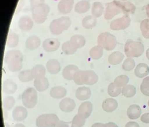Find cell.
<instances>
[{
	"label": "cell",
	"mask_w": 149,
	"mask_h": 127,
	"mask_svg": "<svg viewBox=\"0 0 149 127\" xmlns=\"http://www.w3.org/2000/svg\"><path fill=\"white\" fill-rule=\"evenodd\" d=\"M5 62L8 68L13 72H19L22 67V55L20 51L11 50L6 53Z\"/></svg>",
	"instance_id": "6da1fadb"
},
{
	"label": "cell",
	"mask_w": 149,
	"mask_h": 127,
	"mask_svg": "<svg viewBox=\"0 0 149 127\" xmlns=\"http://www.w3.org/2000/svg\"><path fill=\"white\" fill-rule=\"evenodd\" d=\"M98 76L92 71H79L76 72L74 76L75 83L77 85H93L98 81Z\"/></svg>",
	"instance_id": "7a4b0ae2"
},
{
	"label": "cell",
	"mask_w": 149,
	"mask_h": 127,
	"mask_svg": "<svg viewBox=\"0 0 149 127\" xmlns=\"http://www.w3.org/2000/svg\"><path fill=\"white\" fill-rule=\"evenodd\" d=\"M71 24L70 19L67 17H62L53 20L49 26L51 32L53 35H59L69 29Z\"/></svg>",
	"instance_id": "3957f363"
},
{
	"label": "cell",
	"mask_w": 149,
	"mask_h": 127,
	"mask_svg": "<svg viewBox=\"0 0 149 127\" xmlns=\"http://www.w3.org/2000/svg\"><path fill=\"white\" fill-rule=\"evenodd\" d=\"M144 49L143 45L140 42L129 39L125 45V52L128 57H139L143 53Z\"/></svg>",
	"instance_id": "277c9868"
},
{
	"label": "cell",
	"mask_w": 149,
	"mask_h": 127,
	"mask_svg": "<svg viewBox=\"0 0 149 127\" xmlns=\"http://www.w3.org/2000/svg\"><path fill=\"white\" fill-rule=\"evenodd\" d=\"M32 17L35 22L42 23L47 18L50 11L49 6L45 3L40 4L31 9Z\"/></svg>",
	"instance_id": "5b68a950"
},
{
	"label": "cell",
	"mask_w": 149,
	"mask_h": 127,
	"mask_svg": "<svg viewBox=\"0 0 149 127\" xmlns=\"http://www.w3.org/2000/svg\"><path fill=\"white\" fill-rule=\"evenodd\" d=\"M37 93L33 88H28L23 92L22 95L23 105L28 109L33 108L37 102Z\"/></svg>",
	"instance_id": "8992f818"
},
{
	"label": "cell",
	"mask_w": 149,
	"mask_h": 127,
	"mask_svg": "<svg viewBox=\"0 0 149 127\" xmlns=\"http://www.w3.org/2000/svg\"><path fill=\"white\" fill-rule=\"evenodd\" d=\"M98 43L107 51H112L115 48L117 41L115 36L109 32H104L99 35Z\"/></svg>",
	"instance_id": "52a82bcc"
},
{
	"label": "cell",
	"mask_w": 149,
	"mask_h": 127,
	"mask_svg": "<svg viewBox=\"0 0 149 127\" xmlns=\"http://www.w3.org/2000/svg\"><path fill=\"white\" fill-rule=\"evenodd\" d=\"M59 118L54 114H46L39 116L36 120L37 127H56Z\"/></svg>",
	"instance_id": "ba28073f"
},
{
	"label": "cell",
	"mask_w": 149,
	"mask_h": 127,
	"mask_svg": "<svg viewBox=\"0 0 149 127\" xmlns=\"http://www.w3.org/2000/svg\"><path fill=\"white\" fill-rule=\"evenodd\" d=\"M122 11L121 1H114L107 4L104 18L107 20H111L115 16L119 15Z\"/></svg>",
	"instance_id": "9c48e42d"
},
{
	"label": "cell",
	"mask_w": 149,
	"mask_h": 127,
	"mask_svg": "<svg viewBox=\"0 0 149 127\" xmlns=\"http://www.w3.org/2000/svg\"><path fill=\"white\" fill-rule=\"evenodd\" d=\"M130 22L131 20L128 15H125L120 18L111 22L110 28L112 30H123L130 26Z\"/></svg>",
	"instance_id": "30bf717a"
},
{
	"label": "cell",
	"mask_w": 149,
	"mask_h": 127,
	"mask_svg": "<svg viewBox=\"0 0 149 127\" xmlns=\"http://www.w3.org/2000/svg\"><path fill=\"white\" fill-rule=\"evenodd\" d=\"M28 112L26 109L22 106H17L12 112L13 119L16 122H22L27 117Z\"/></svg>",
	"instance_id": "8fae6325"
},
{
	"label": "cell",
	"mask_w": 149,
	"mask_h": 127,
	"mask_svg": "<svg viewBox=\"0 0 149 127\" xmlns=\"http://www.w3.org/2000/svg\"><path fill=\"white\" fill-rule=\"evenodd\" d=\"M60 46V41L55 38H48L44 41L43 47L47 52H52L57 51Z\"/></svg>",
	"instance_id": "7c38bea8"
},
{
	"label": "cell",
	"mask_w": 149,
	"mask_h": 127,
	"mask_svg": "<svg viewBox=\"0 0 149 127\" xmlns=\"http://www.w3.org/2000/svg\"><path fill=\"white\" fill-rule=\"evenodd\" d=\"M93 110V105L91 102H85L81 104L78 110V114L86 119L91 116Z\"/></svg>",
	"instance_id": "4fadbf2b"
},
{
	"label": "cell",
	"mask_w": 149,
	"mask_h": 127,
	"mask_svg": "<svg viewBox=\"0 0 149 127\" xmlns=\"http://www.w3.org/2000/svg\"><path fill=\"white\" fill-rule=\"evenodd\" d=\"M74 0H61L58 5L59 12L63 15L69 14L73 9Z\"/></svg>",
	"instance_id": "5bb4252c"
},
{
	"label": "cell",
	"mask_w": 149,
	"mask_h": 127,
	"mask_svg": "<svg viewBox=\"0 0 149 127\" xmlns=\"http://www.w3.org/2000/svg\"><path fill=\"white\" fill-rule=\"evenodd\" d=\"M76 107L74 101L72 98H64L61 101L59 104V107L62 112H70L74 111Z\"/></svg>",
	"instance_id": "9a60e30c"
},
{
	"label": "cell",
	"mask_w": 149,
	"mask_h": 127,
	"mask_svg": "<svg viewBox=\"0 0 149 127\" xmlns=\"http://www.w3.org/2000/svg\"><path fill=\"white\" fill-rule=\"evenodd\" d=\"M34 84L36 90L39 92L45 91L49 86V81L45 76L35 79Z\"/></svg>",
	"instance_id": "2e32d148"
},
{
	"label": "cell",
	"mask_w": 149,
	"mask_h": 127,
	"mask_svg": "<svg viewBox=\"0 0 149 127\" xmlns=\"http://www.w3.org/2000/svg\"><path fill=\"white\" fill-rule=\"evenodd\" d=\"M78 71L79 69L77 66L74 65H68L63 69L62 75L65 79L71 81L74 79L75 74Z\"/></svg>",
	"instance_id": "e0dca14e"
},
{
	"label": "cell",
	"mask_w": 149,
	"mask_h": 127,
	"mask_svg": "<svg viewBox=\"0 0 149 127\" xmlns=\"http://www.w3.org/2000/svg\"><path fill=\"white\" fill-rule=\"evenodd\" d=\"M91 91L89 88L82 86L79 87L76 91V97L80 101H85L91 97Z\"/></svg>",
	"instance_id": "ac0fdd59"
},
{
	"label": "cell",
	"mask_w": 149,
	"mask_h": 127,
	"mask_svg": "<svg viewBox=\"0 0 149 127\" xmlns=\"http://www.w3.org/2000/svg\"><path fill=\"white\" fill-rule=\"evenodd\" d=\"M33 26V21L29 17H22L19 20V27L22 31H28L31 30Z\"/></svg>",
	"instance_id": "d6986e66"
},
{
	"label": "cell",
	"mask_w": 149,
	"mask_h": 127,
	"mask_svg": "<svg viewBox=\"0 0 149 127\" xmlns=\"http://www.w3.org/2000/svg\"><path fill=\"white\" fill-rule=\"evenodd\" d=\"M46 67L49 73L52 75H56L61 71L60 64L56 59L49 60L46 64Z\"/></svg>",
	"instance_id": "ffe728a7"
},
{
	"label": "cell",
	"mask_w": 149,
	"mask_h": 127,
	"mask_svg": "<svg viewBox=\"0 0 149 127\" xmlns=\"http://www.w3.org/2000/svg\"><path fill=\"white\" fill-rule=\"evenodd\" d=\"M118 107V102L113 98H107L104 100L102 107L105 112H111L115 111Z\"/></svg>",
	"instance_id": "44dd1931"
},
{
	"label": "cell",
	"mask_w": 149,
	"mask_h": 127,
	"mask_svg": "<svg viewBox=\"0 0 149 127\" xmlns=\"http://www.w3.org/2000/svg\"><path fill=\"white\" fill-rule=\"evenodd\" d=\"M127 116L131 119H136L140 117L141 114V109L138 105H131L127 110Z\"/></svg>",
	"instance_id": "7402d4cb"
},
{
	"label": "cell",
	"mask_w": 149,
	"mask_h": 127,
	"mask_svg": "<svg viewBox=\"0 0 149 127\" xmlns=\"http://www.w3.org/2000/svg\"><path fill=\"white\" fill-rule=\"evenodd\" d=\"M67 94L65 88L60 86H55L50 90V95L52 97L56 99H61L65 97Z\"/></svg>",
	"instance_id": "603a6c76"
},
{
	"label": "cell",
	"mask_w": 149,
	"mask_h": 127,
	"mask_svg": "<svg viewBox=\"0 0 149 127\" xmlns=\"http://www.w3.org/2000/svg\"><path fill=\"white\" fill-rule=\"evenodd\" d=\"M41 41L39 37L36 36H32L28 37L26 41V46L31 51L37 49L40 45Z\"/></svg>",
	"instance_id": "cb8c5ba5"
},
{
	"label": "cell",
	"mask_w": 149,
	"mask_h": 127,
	"mask_svg": "<svg viewBox=\"0 0 149 127\" xmlns=\"http://www.w3.org/2000/svg\"><path fill=\"white\" fill-rule=\"evenodd\" d=\"M3 90L6 94H13L17 90V85L12 80H6L3 82Z\"/></svg>",
	"instance_id": "d4e9b609"
},
{
	"label": "cell",
	"mask_w": 149,
	"mask_h": 127,
	"mask_svg": "<svg viewBox=\"0 0 149 127\" xmlns=\"http://www.w3.org/2000/svg\"><path fill=\"white\" fill-rule=\"evenodd\" d=\"M149 73V67L145 63H139L135 69V75L139 78H143Z\"/></svg>",
	"instance_id": "484cf974"
},
{
	"label": "cell",
	"mask_w": 149,
	"mask_h": 127,
	"mask_svg": "<svg viewBox=\"0 0 149 127\" xmlns=\"http://www.w3.org/2000/svg\"><path fill=\"white\" fill-rule=\"evenodd\" d=\"M90 8V4L87 1L82 0L79 1L75 6V11L79 14L86 13Z\"/></svg>",
	"instance_id": "4316f807"
},
{
	"label": "cell",
	"mask_w": 149,
	"mask_h": 127,
	"mask_svg": "<svg viewBox=\"0 0 149 127\" xmlns=\"http://www.w3.org/2000/svg\"><path fill=\"white\" fill-rule=\"evenodd\" d=\"M124 58L123 53L120 52H114L109 56V62L111 65H116L122 62Z\"/></svg>",
	"instance_id": "83f0119b"
},
{
	"label": "cell",
	"mask_w": 149,
	"mask_h": 127,
	"mask_svg": "<svg viewBox=\"0 0 149 127\" xmlns=\"http://www.w3.org/2000/svg\"><path fill=\"white\" fill-rule=\"evenodd\" d=\"M70 41L77 49L82 47L86 44L85 39L81 35H74L72 36Z\"/></svg>",
	"instance_id": "f1b7e54d"
},
{
	"label": "cell",
	"mask_w": 149,
	"mask_h": 127,
	"mask_svg": "<svg viewBox=\"0 0 149 127\" xmlns=\"http://www.w3.org/2000/svg\"><path fill=\"white\" fill-rule=\"evenodd\" d=\"M104 10V7L102 3L98 2H94L92 5L91 10L93 16L95 18L100 17L103 14Z\"/></svg>",
	"instance_id": "f546056e"
},
{
	"label": "cell",
	"mask_w": 149,
	"mask_h": 127,
	"mask_svg": "<svg viewBox=\"0 0 149 127\" xmlns=\"http://www.w3.org/2000/svg\"><path fill=\"white\" fill-rule=\"evenodd\" d=\"M19 80L22 82H27L32 81L34 78L32 75L31 70H24L21 71L19 73Z\"/></svg>",
	"instance_id": "4dcf8cb0"
},
{
	"label": "cell",
	"mask_w": 149,
	"mask_h": 127,
	"mask_svg": "<svg viewBox=\"0 0 149 127\" xmlns=\"http://www.w3.org/2000/svg\"><path fill=\"white\" fill-rule=\"evenodd\" d=\"M31 70L34 79L45 76L46 73L45 68L43 65H36L34 66Z\"/></svg>",
	"instance_id": "1f68e13d"
},
{
	"label": "cell",
	"mask_w": 149,
	"mask_h": 127,
	"mask_svg": "<svg viewBox=\"0 0 149 127\" xmlns=\"http://www.w3.org/2000/svg\"><path fill=\"white\" fill-rule=\"evenodd\" d=\"M19 43V37L15 32H10L7 38L6 45L10 48L16 47Z\"/></svg>",
	"instance_id": "d6a6232c"
},
{
	"label": "cell",
	"mask_w": 149,
	"mask_h": 127,
	"mask_svg": "<svg viewBox=\"0 0 149 127\" xmlns=\"http://www.w3.org/2000/svg\"><path fill=\"white\" fill-rule=\"evenodd\" d=\"M82 25L83 27L86 29L93 28L96 25V20L93 16H87L82 20Z\"/></svg>",
	"instance_id": "836d02e7"
},
{
	"label": "cell",
	"mask_w": 149,
	"mask_h": 127,
	"mask_svg": "<svg viewBox=\"0 0 149 127\" xmlns=\"http://www.w3.org/2000/svg\"><path fill=\"white\" fill-rule=\"evenodd\" d=\"M77 48L70 41L65 42L62 46V50L65 54L71 55L77 51Z\"/></svg>",
	"instance_id": "e575fe53"
},
{
	"label": "cell",
	"mask_w": 149,
	"mask_h": 127,
	"mask_svg": "<svg viewBox=\"0 0 149 127\" xmlns=\"http://www.w3.org/2000/svg\"><path fill=\"white\" fill-rule=\"evenodd\" d=\"M121 93L125 97L132 98L136 93V88L132 85H126L122 88Z\"/></svg>",
	"instance_id": "d590c367"
},
{
	"label": "cell",
	"mask_w": 149,
	"mask_h": 127,
	"mask_svg": "<svg viewBox=\"0 0 149 127\" xmlns=\"http://www.w3.org/2000/svg\"><path fill=\"white\" fill-rule=\"evenodd\" d=\"M103 48L100 45L92 48L90 51V56L94 59H99L103 55Z\"/></svg>",
	"instance_id": "8d00e7d4"
},
{
	"label": "cell",
	"mask_w": 149,
	"mask_h": 127,
	"mask_svg": "<svg viewBox=\"0 0 149 127\" xmlns=\"http://www.w3.org/2000/svg\"><path fill=\"white\" fill-rule=\"evenodd\" d=\"M121 7L122 11L126 15L134 14L136 10L135 6L130 2H121Z\"/></svg>",
	"instance_id": "74e56055"
},
{
	"label": "cell",
	"mask_w": 149,
	"mask_h": 127,
	"mask_svg": "<svg viewBox=\"0 0 149 127\" xmlns=\"http://www.w3.org/2000/svg\"><path fill=\"white\" fill-rule=\"evenodd\" d=\"M108 92L112 97H116L122 92V88L116 86L114 83H111L108 87Z\"/></svg>",
	"instance_id": "f35d334b"
},
{
	"label": "cell",
	"mask_w": 149,
	"mask_h": 127,
	"mask_svg": "<svg viewBox=\"0 0 149 127\" xmlns=\"http://www.w3.org/2000/svg\"><path fill=\"white\" fill-rule=\"evenodd\" d=\"M140 29L142 35L145 38L149 39V20L146 19L141 22Z\"/></svg>",
	"instance_id": "ab89813d"
},
{
	"label": "cell",
	"mask_w": 149,
	"mask_h": 127,
	"mask_svg": "<svg viewBox=\"0 0 149 127\" xmlns=\"http://www.w3.org/2000/svg\"><path fill=\"white\" fill-rule=\"evenodd\" d=\"M85 122L86 119L79 114H77L72 120V125L71 127H83L85 124Z\"/></svg>",
	"instance_id": "60d3db41"
},
{
	"label": "cell",
	"mask_w": 149,
	"mask_h": 127,
	"mask_svg": "<svg viewBox=\"0 0 149 127\" xmlns=\"http://www.w3.org/2000/svg\"><path fill=\"white\" fill-rule=\"evenodd\" d=\"M15 103V98L12 96H7L3 100V105L5 109L7 111H10L13 108Z\"/></svg>",
	"instance_id": "b9f144b4"
},
{
	"label": "cell",
	"mask_w": 149,
	"mask_h": 127,
	"mask_svg": "<svg viewBox=\"0 0 149 127\" xmlns=\"http://www.w3.org/2000/svg\"><path fill=\"white\" fill-rule=\"evenodd\" d=\"M129 78L127 76L125 75L119 76L116 78L114 81L116 86L119 87H122L126 86V84L129 82Z\"/></svg>",
	"instance_id": "7bdbcfd3"
},
{
	"label": "cell",
	"mask_w": 149,
	"mask_h": 127,
	"mask_svg": "<svg viewBox=\"0 0 149 127\" xmlns=\"http://www.w3.org/2000/svg\"><path fill=\"white\" fill-rule=\"evenodd\" d=\"M140 89L144 95L149 96V76L144 79L141 85Z\"/></svg>",
	"instance_id": "ee69618b"
},
{
	"label": "cell",
	"mask_w": 149,
	"mask_h": 127,
	"mask_svg": "<svg viewBox=\"0 0 149 127\" xmlns=\"http://www.w3.org/2000/svg\"><path fill=\"white\" fill-rule=\"evenodd\" d=\"M135 66L134 60L131 58H128L125 59L124 62L122 67L125 71H130L133 70Z\"/></svg>",
	"instance_id": "f6af8a7d"
},
{
	"label": "cell",
	"mask_w": 149,
	"mask_h": 127,
	"mask_svg": "<svg viewBox=\"0 0 149 127\" xmlns=\"http://www.w3.org/2000/svg\"><path fill=\"white\" fill-rule=\"evenodd\" d=\"M45 0H30L31 8V9L36 6L42 3H44Z\"/></svg>",
	"instance_id": "bcb514c9"
},
{
	"label": "cell",
	"mask_w": 149,
	"mask_h": 127,
	"mask_svg": "<svg viewBox=\"0 0 149 127\" xmlns=\"http://www.w3.org/2000/svg\"><path fill=\"white\" fill-rule=\"evenodd\" d=\"M141 120L145 123H149V113L143 114L141 118Z\"/></svg>",
	"instance_id": "7dc6e473"
},
{
	"label": "cell",
	"mask_w": 149,
	"mask_h": 127,
	"mask_svg": "<svg viewBox=\"0 0 149 127\" xmlns=\"http://www.w3.org/2000/svg\"><path fill=\"white\" fill-rule=\"evenodd\" d=\"M56 127H70V126L67 123L59 120Z\"/></svg>",
	"instance_id": "c3c4849f"
},
{
	"label": "cell",
	"mask_w": 149,
	"mask_h": 127,
	"mask_svg": "<svg viewBox=\"0 0 149 127\" xmlns=\"http://www.w3.org/2000/svg\"><path fill=\"white\" fill-rule=\"evenodd\" d=\"M125 127H140L138 123L135 122H129L125 125Z\"/></svg>",
	"instance_id": "681fc988"
},
{
	"label": "cell",
	"mask_w": 149,
	"mask_h": 127,
	"mask_svg": "<svg viewBox=\"0 0 149 127\" xmlns=\"http://www.w3.org/2000/svg\"><path fill=\"white\" fill-rule=\"evenodd\" d=\"M91 127H106V125L104 123H94Z\"/></svg>",
	"instance_id": "f907efd6"
},
{
	"label": "cell",
	"mask_w": 149,
	"mask_h": 127,
	"mask_svg": "<svg viewBox=\"0 0 149 127\" xmlns=\"http://www.w3.org/2000/svg\"><path fill=\"white\" fill-rule=\"evenodd\" d=\"M106 127H119L117 124L114 123L109 122L106 123Z\"/></svg>",
	"instance_id": "816d5d0a"
},
{
	"label": "cell",
	"mask_w": 149,
	"mask_h": 127,
	"mask_svg": "<svg viewBox=\"0 0 149 127\" xmlns=\"http://www.w3.org/2000/svg\"><path fill=\"white\" fill-rule=\"evenodd\" d=\"M14 127H26L25 126V125L24 124H22V123H16V124H15V126H14Z\"/></svg>",
	"instance_id": "f5cc1de1"
},
{
	"label": "cell",
	"mask_w": 149,
	"mask_h": 127,
	"mask_svg": "<svg viewBox=\"0 0 149 127\" xmlns=\"http://www.w3.org/2000/svg\"><path fill=\"white\" fill-rule=\"evenodd\" d=\"M146 15H147V17L149 18V4H148V5L146 6Z\"/></svg>",
	"instance_id": "db71d44e"
},
{
	"label": "cell",
	"mask_w": 149,
	"mask_h": 127,
	"mask_svg": "<svg viewBox=\"0 0 149 127\" xmlns=\"http://www.w3.org/2000/svg\"><path fill=\"white\" fill-rule=\"evenodd\" d=\"M146 55L147 59L149 60V48L147 50V51H146Z\"/></svg>",
	"instance_id": "11a10c76"
},
{
	"label": "cell",
	"mask_w": 149,
	"mask_h": 127,
	"mask_svg": "<svg viewBox=\"0 0 149 127\" xmlns=\"http://www.w3.org/2000/svg\"><path fill=\"white\" fill-rule=\"evenodd\" d=\"M148 106H149V101H148Z\"/></svg>",
	"instance_id": "9f6ffc18"
},
{
	"label": "cell",
	"mask_w": 149,
	"mask_h": 127,
	"mask_svg": "<svg viewBox=\"0 0 149 127\" xmlns=\"http://www.w3.org/2000/svg\"><path fill=\"white\" fill-rule=\"evenodd\" d=\"M121 1H126V0H121Z\"/></svg>",
	"instance_id": "6f0895ef"
}]
</instances>
